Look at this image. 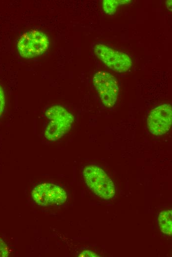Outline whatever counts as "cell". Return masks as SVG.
<instances>
[{"label":"cell","mask_w":172,"mask_h":257,"mask_svg":"<svg viewBox=\"0 0 172 257\" xmlns=\"http://www.w3.org/2000/svg\"><path fill=\"white\" fill-rule=\"evenodd\" d=\"M45 115L49 122L44 134L47 139L51 141L63 137L70 129L74 121L73 115L60 105H54L48 109Z\"/></svg>","instance_id":"6da1fadb"},{"label":"cell","mask_w":172,"mask_h":257,"mask_svg":"<svg viewBox=\"0 0 172 257\" xmlns=\"http://www.w3.org/2000/svg\"><path fill=\"white\" fill-rule=\"evenodd\" d=\"M83 175L88 188L98 197L110 200L114 197V183L100 167L95 165L87 166L83 171Z\"/></svg>","instance_id":"7a4b0ae2"},{"label":"cell","mask_w":172,"mask_h":257,"mask_svg":"<svg viewBox=\"0 0 172 257\" xmlns=\"http://www.w3.org/2000/svg\"><path fill=\"white\" fill-rule=\"evenodd\" d=\"M48 45V39L43 32L32 30L20 37L17 46L21 57L31 58L43 54L47 49Z\"/></svg>","instance_id":"3957f363"},{"label":"cell","mask_w":172,"mask_h":257,"mask_svg":"<svg viewBox=\"0 0 172 257\" xmlns=\"http://www.w3.org/2000/svg\"><path fill=\"white\" fill-rule=\"evenodd\" d=\"M94 51L97 58L114 71L124 73L131 67L130 57L123 52L102 43L95 44Z\"/></svg>","instance_id":"277c9868"},{"label":"cell","mask_w":172,"mask_h":257,"mask_svg":"<svg viewBox=\"0 0 172 257\" xmlns=\"http://www.w3.org/2000/svg\"><path fill=\"white\" fill-rule=\"evenodd\" d=\"M92 81L103 105L108 108L114 106L119 93L118 83L115 77L108 72L99 71L94 74Z\"/></svg>","instance_id":"5b68a950"},{"label":"cell","mask_w":172,"mask_h":257,"mask_svg":"<svg viewBox=\"0 0 172 257\" xmlns=\"http://www.w3.org/2000/svg\"><path fill=\"white\" fill-rule=\"evenodd\" d=\"M172 122V106L170 104H164L156 107L150 112L147 124L151 134L160 136L170 130Z\"/></svg>","instance_id":"8992f818"},{"label":"cell","mask_w":172,"mask_h":257,"mask_svg":"<svg viewBox=\"0 0 172 257\" xmlns=\"http://www.w3.org/2000/svg\"><path fill=\"white\" fill-rule=\"evenodd\" d=\"M50 183H43L36 186L32 191V195L34 201L39 206H51Z\"/></svg>","instance_id":"52a82bcc"},{"label":"cell","mask_w":172,"mask_h":257,"mask_svg":"<svg viewBox=\"0 0 172 257\" xmlns=\"http://www.w3.org/2000/svg\"><path fill=\"white\" fill-rule=\"evenodd\" d=\"M172 210L162 211L159 215V225L161 231L165 234L172 235Z\"/></svg>","instance_id":"ba28073f"},{"label":"cell","mask_w":172,"mask_h":257,"mask_svg":"<svg viewBox=\"0 0 172 257\" xmlns=\"http://www.w3.org/2000/svg\"><path fill=\"white\" fill-rule=\"evenodd\" d=\"M67 199L66 191L60 186L51 183L50 201L51 205H60Z\"/></svg>","instance_id":"9c48e42d"},{"label":"cell","mask_w":172,"mask_h":257,"mask_svg":"<svg viewBox=\"0 0 172 257\" xmlns=\"http://www.w3.org/2000/svg\"><path fill=\"white\" fill-rule=\"evenodd\" d=\"M130 1L129 0H103V10L106 14L113 15L118 7Z\"/></svg>","instance_id":"30bf717a"},{"label":"cell","mask_w":172,"mask_h":257,"mask_svg":"<svg viewBox=\"0 0 172 257\" xmlns=\"http://www.w3.org/2000/svg\"><path fill=\"white\" fill-rule=\"evenodd\" d=\"M8 255V247L4 241L0 237V257H6Z\"/></svg>","instance_id":"8fae6325"},{"label":"cell","mask_w":172,"mask_h":257,"mask_svg":"<svg viewBox=\"0 0 172 257\" xmlns=\"http://www.w3.org/2000/svg\"><path fill=\"white\" fill-rule=\"evenodd\" d=\"M5 96L3 90L0 86V117L2 114L5 107Z\"/></svg>","instance_id":"7c38bea8"},{"label":"cell","mask_w":172,"mask_h":257,"mask_svg":"<svg viewBox=\"0 0 172 257\" xmlns=\"http://www.w3.org/2000/svg\"><path fill=\"white\" fill-rule=\"evenodd\" d=\"M80 257H99V256L96 253L89 250H85L81 252L79 255L78 256Z\"/></svg>","instance_id":"4fadbf2b"},{"label":"cell","mask_w":172,"mask_h":257,"mask_svg":"<svg viewBox=\"0 0 172 257\" xmlns=\"http://www.w3.org/2000/svg\"><path fill=\"white\" fill-rule=\"evenodd\" d=\"M166 3L168 8L169 7V6H170L172 8V0H167Z\"/></svg>","instance_id":"5bb4252c"}]
</instances>
